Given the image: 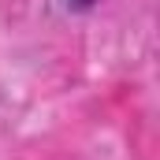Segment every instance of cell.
<instances>
[{"instance_id":"obj_1","label":"cell","mask_w":160,"mask_h":160,"mask_svg":"<svg viewBox=\"0 0 160 160\" xmlns=\"http://www.w3.org/2000/svg\"><path fill=\"white\" fill-rule=\"evenodd\" d=\"M63 8H67L71 15H86V11L97 8V0H63Z\"/></svg>"}]
</instances>
